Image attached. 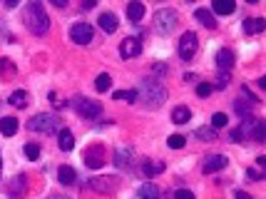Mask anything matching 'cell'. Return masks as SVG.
Here are the masks:
<instances>
[{"mask_svg":"<svg viewBox=\"0 0 266 199\" xmlns=\"http://www.w3.org/2000/svg\"><path fill=\"white\" fill-rule=\"evenodd\" d=\"M137 100H142V105L147 110H159L167 100V87L162 85L159 77L149 75L139 82V90H137Z\"/></svg>","mask_w":266,"mask_h":199,"instance_id":"cell-1","label":"cell"},{"mask_svg":"<svg viewBox=\"0 0 266 199\" xmlns=\"http://www.w3.org/2000/svg\"><path fill=\"white\" fill-rule=\"evenodd\" d=\"M23 20H25V28H28L33 35H45V33L50 30V18H48V13H45V5L38 3V0H35V3H28Z\"/></svg>","mask_w":266,"mask_h":199,"instance_id":"cell-2","label":"cell"},{"mask_svg":"<svg viewBox=\"0 0 266 199\" xmlns=\"http://www.w3.org/2000/svg\"><path fill=\"white\" fill-rule=\"evenodd\" d=\"M28 130H30V132H43V134H53V132L60 130V117H58V115L40 112V115H35V117L28 122Z\"/></svg>","mask_w":266,"mask_h":199,"instance_id":"cell-3","label":"cell"},{"mask_svg":"<svg viewBox=\"0 0 266 199\" xmlns=\"http://www.w3.org/2000/svg\"><path fill=\"white\" fill-rule=\"evenodd\" d=\"M241 132L244 139H254V142H264L266 139V125L259 117H246L241 120V127H236Z\"/></svg>","mask_w":266,"mask_h":199,"instance_id":"cell-4","label":"cell"},{"mask_svg":"<svg viewBox=\"0 0 266 199\" xmlns=\"http://www.w3.org/2000/svg\"><path fill=\"white\" fill-rule=\"evenodd\" d=\"M177 23H179V15H177V10H172V8H159V10L154 13V30L162 33V35L174 33Z\"/></svg>","mask_w":266,"mask_h":199,"instance_id":"cell-5","label":"cell"},{"mask_svg":"<svg viewBox=\"0 0 266 199\" xmlns=\"http://www.w3.org/2000/svg\"><path fill=\"white\" fill-rule=\"evenodd\" d=\"M72 107H75L77 115L85 117V120H97V117L102 115V105H100L97 100H90V97H75V100H72Z\"/></svg>","mask_w":266,"mask_h":199,"instance_id":"cell-6","label":"cell"},{"mask_svg":"<svg viewBox=\"0 0 266 199\" xmlns=\"http://www.w3.org/2000/svg\"><path fill=\"white\" fill-rule=\"evenodd\" d=\"M197 50H199V38H197V33L187 30V33L179 38V48H177V53H179V58H182L184 63H189V60H194Z\"/></svg>","mask_w":266,"mask_h":199,"instance_id":"cell-7","label":"cell"},{"mask_svg":"<svg viewBox=\"0 0 266 199\" xmlns=\"http://www.w3.org/2000/svg\"><path fill=\"white\" fill-rule=\"evenodd\" d=\"M82 162H85L90 169L105 167V164H107V152H105V147H102V144H90V147L85 149V154H82Z\"/></svg>","mask_w":266,"mask_h":199,"instance_id":"cell-8","label":"cell"},{"mask_svg":"<svg viewBox=\"0 0 266 199\" xmlns=\"http://www.w3.org/2000/svg\"><path fill=\"white\" fill-rule=\"evenodd\" d=\"M90 189H95L97 194H115L120 189V179L117 177H95L87 182Z\"/></svg>","mask_w":266,"mask_h":199,"instance_id":"cell-9","label":"cell"},{"mask_svg":"<svg viewBox=\"0 0 266 199\" xmlns=\"http://www.w3.org/2000/svg\"><path fill=\"white\" fill-rule=\"evenodd\" d=\"M70 38H72V43H77V45H90V43L95 40V30H92V25H87V23H75L72 30H70Z\"/></svg>","mask_w":266,"mask_h":199,"instance_id":"cell-10","label":"cell"},{"mask_svg":"<svg viewBox=\"0 0 266 199\" xmlns=\"http://www.w3.org/2000/svg\"><path fill=\"white\" fill-rule=\"evenodd\" d=\"M25 192H28V177L25 174H15L13 179H8V187H5L8 199H20Z\"/></svg>","mask_w":266,"mask_h":199,"instance_id":"cell-11","label":"cell"},{"mask_svg":"<svg viewBox=\"0 0 266 199\" xmlns=\"http://www.w3.org/2000/svg\"><path fill=\"white\" fill-rule=\"evenodd\" d=\"M112 162L117 164V169H134V149L132 147H120L115 152Z\"/></svg>","mask_w":266,"mask_h":199,"instance_id":"cell-12","label":"cell"},{"mask_svg":"<svg viewBox=\"0 0 266 199\" xmlns=\"http://www.w3.org/2000/svg\"><path fill=\"white\" fill-rule=\"evenodd\" d=\"M139 53H142V40H139V38H125V40L120 43V55H122L125 60L137 58Z\"/></svg>","mask_w":266,"mask_h":199,"instance_id":"cell-13","label":"cell"},{"mask_svg":"<svg viewBox=\"0 0 266 199\" xmlns=\"http://www.w3.org/2000/svg\"><path fill=\"white\" fill-rule=\"evenodd\" d=\"M226 157L224 154H209L206 159H204V174H214V172H221L224 167H226Z\"/></svg>","mask_w":266,"mask_h":199,"instance_id":"cell-14","label":"cell"},{"mask_svg":"<svg viewBox=\"0 0 266 199\" xmlns=\"http://www.w3.org/2000/svg\"><path fill=\"white\" fill-rule=\"evenodd\" d=\"M234 63H236V55L231 53V50H219L216 53V67H219V72H229L231 67H234Z\"/></svg>","mask_w":266,"mask_h":199,"instance_id":"cell-15","label":"cell"},{"mask_svg":"<svg viewBox=\"0 0 266 199\" xmlns=\"http://www.w3.org/2000/svg\"><path fill=\"white\" fill-rule=\"evenodd\" d=\"M97 25H100L105 33H115V30H117V25H120V20H117V15H115V13H110V10H107V13H102V15L97 18Z\"/></svg>","mask_w":266,"mask_h":199,"instance_id":"cell-16","label":"cell"},{"mask_svg":"<svg viewBox=\"0 0 266 199\" xmlns=\"http://www.w3.org/2000/svg\"><path fill=\"white\" fill-rule=\"evenodd\" d=\"M266 30V20L264 18H246L244 20V33L246 35H259Z\"/></svg>","mask_w":266,"mask_h":199,"instance_id":"cell-17","label":"cell"},{"mask_svg":"<svg viewBox=\"0 0 266 199\" xmlns=\"http://www.w3.org/2000/svg\"><path fill=\"white\" fill-rule=\"evenodd\" d=\"M194 18H197L204 28H209V30H214V28H216V18H214V13H211V10H206V8H197V10H194Z\"/></svg>","mask_w":266,"mask_h":199,"instance_id":"cell-18","label":"cell"},{"mask_svg":"<svg viewBox=\"0 0 266 199\" xmlns=\"http://www.w3.org/2000/svg\"><path fill=\"white\" fill-rule=\"evenodd\" d=\"M189 120H192V110L187 105H179V107L172 110V122L174 125H187Z\"/></svg>","mask_w":266,"mask_h":199,"instance_id":"cell-19","label":"cell"},{"mask_svg":"<svg viewBox=\"0 0 266 199\" xmlns=\"http://www.w3.org/2000/svg\"><path fill=\"white\" fill-rule=\"evenodd\" d=\"M58 179H60V184H65V187H70V184H75V182H77V172H75L72 167H67V164H63V167L58 169Z\"/></svg>","mask_w":266,"mask_h":199,"instance_id":"cell-20","label":"cell"},{"mask_svg":"<svg viewBox=\"0 0 266 199\" xmlns=\"http://www.w3.org/2000/svg\"><path fill=\"white\" fill-rule=\"evenodd\" d=\"M137 199H159V187L152 184V182H144L137 189Z\"/></svg>","mask_w":266,"mask_h":199,"instance_id":"cell-21","label":"cell"},{"mask_svg":"<svg viewBox=\"0 0 266 199\" xmlns=\"http://www.w3.org/2000/svg\"><path fill=\"white\" fill-rule=\"evenodd\" d=\"M234 0H214L211 3V13L214 15H229V13H234Z\"/></svg>","mask_w":266,"mask_h":199,"instance_id":"cell-22","label":"cell"},{"mask_svg":"<svg viewBox=\"0 0 266 199\" xmlns=\"http://www.w3.org/2000/svg\"><path fill=\"white\" fill-rule=\"evenodd\" d=\"M18 132V120L15 117H0V134L13 137Z\"/></svg>","mask_w":266,"mask_h":199,"instance_id":"cell-23","label":"cell"},{"mask_svg":"<svg viewBox=\"0 0 266 199\" xmlns=\"http://www.w3.org/2000/svg\"><path fill=\"white\" fill-rule=\"evenodd\" d=\"M142 18H144V5L137 3V0H134V3H130L127 5V20L130 23H139Z\"/></svg>","mask_w":266,"mask_h":199,"instance_id":"cell-24","label":"cell"},{"mask_svg":"<svg viewBox=\"0 0 266 199\" xmlns=\"http://www.w3.org/2000/svg\"><path fill=\"white\" fill-rule=\"evenodd\" d=\"M58 144H60L63 152H70V149L75 147V137H72V132H70V130H60V132H58Z\"/></svg>","mask_w":266,"mask_h":199,"instance_id":"cell-25","label":"cell"},{"mask_svg":"<svg viewBox=\"0 0 266 199\" xmlns=\"http://www.w3.org/2000/svg\"><path fill=\"white\" fill-rule=\"evenodd\" d=\"M159 172H164V162H152V159H144L142 162V174L149 179V177H154V174H159Z\"/></svg>","mask_w":266,"mask_h":199,"instance_id":"cell-26","label":"cell"},{"mask_svg":"<svg viewBox=\"0 0 266 199\" xmlns=\"http://www.w3.org/2000/svg\"><path fill=\"white\" fill-rule=\"evenodd\" d=\"M234 110H236V115H241V120L254 117V105L246 102V100H236V102H234Z\"/></svg>","mask_w":266,"mask_h":199,"instance_id":"cell-27","label":"cell"},{"mask_svg":"<svg viewBox=\"0 0 266 199\" xmlns=\"http://www.w3.org/2000/svg\"><path fill=\"white\" fill-rule=\"evenodd\" d=\"M112 97L120 100V102H130V105H134V102H137V90H117V92H112Z\"/></svg>","mask_w":266,"mask_h":199,"instance_id":"cell-28","label":"cell"},{"mask_svg":"<svg viewBox=\"0 0 266 199\" xmlns=\"http://www.w3.org/2000/svg\"><path fill=\"white\" fill-rule=\"evenodd\" d=\"M8 102H10L13 107H18V110H20V107H25V105H28V92H25V90H15V92L8 97Z\"/></svg>","mask_w":266,"mask_h":199,"instance_id":"cell-29","label":"cell"},{"mask_svg":"<svg viewBox=\"0 0 266 199\" xmlns=\"http://www.w3.org/2000/svg\"><path fill=\"white\" fill-rule=\"evenodd\" d=\"M112 87V77L107 75V72H102V75H97V82H95V90L97 92H107Z\"/></svg>","mask_w":266,"mask_h":199,"instance_id":"cell-30","label":"cell"},{"mask_svg":"<svg viewBox=\"0 0 266 199\" xmlns=\"http://www.w3.org/2000/svg\"><path fill=\"white\" fill-rule=\"evenodd\" d=\"M197 137L204 139V142H211V139H216V130H214V127H199V130H197Z\"/></svg>","mask_w":266,"mask_h":199,"instance_id":"cell-31","label":"cell"},{"mask_svg":"<svg viewBox=\"0 0 266 199\" xmlns=\"http://www.w3.org/2000/svg\"><path fill=\"white\" fill-rule=\"evenodd\" d=\"M167 144H169L172 149H182V147L187 144V137H184V134H172V137H167Z\"/></svg>","mask_w":266,"mask_h":199,"instance_id":"cell-32","label":"cell"},{"mask_svg":"<svg viewBox=\"0 0 266 199\" xmlns=\"http://www.w3.org/2000/svg\"><path fill=\"white\" fill-rule=\"evenodd\" d=\"M229 82H231V75H229V72H219V77H216V82H214L211 87H216V90H226Z\"/></svg>","mask_w":266,"mask_h":199,"instance_id":"cell-33","label":"cell"},{"mask_svg":"<svg viewBox=\"0 0 266 199\" xmlns=\"http://www.w3.org/2000/svg\"><path fill=\"white\" fill-rule=\"evenodd\" d=\"M226 122H229V120H226V115H224V112H216V115L211 117V127H214V130L226 127Z\"/></svg>","mask_w":266,"mask_h":199,"instance_id":"cell-34","label":"cell"},{"mask_svg":"<svg viewBox=\"0 0 266 199\" xmlns=\"http://www.w3.org/2000/svg\"><path fill=\"white\" fill-rule=\"evenodd\" d=\"M23 152H25L28 159H38V157H40V144H25Z\"/></svg>","mask_w":266,"mask_h":199,"instance_id":"cell-35","label":"cell"},{"mask_svg":"<svg viewBox=\"0 0 266 199\" xmlns=\"http://www.w3.org/2000/svg\"><path fill=\"white\" fill-rule=\"evenodd\" d=\"M211 90H214V87H211L209 82H199V85H197V95H199V97H209Z\"/></svg>","mask_w":266,"mask_h":199,"instance_id":"cell-36","label":"cell"},{"mask_svg":"<svg viewBox=\"0 0 266 199\" xmlns=\"http://www.w3.org/2000/svg\"><path fill=\"white\" fill-rule=\"evenodd\" d=\"M174 199H197V197H194V192H189V189H177V192H174Z\"/></svg>","mask_w":266,"mask_h":199,"instance_id":"cell-37","label":"cell"},{"mask_svg":"<svg viewBox=\"0 0 266 199\" xmlns=\"http://www.w3.org/2000/svg\"><path fill=\"white\" fill-rule=\"evenodd\" d=\"M246 177H249L251 182H259V179H264V174H261L259 169H246Z\"/></svg>","mask_w":266,"mask_h":199,"instance_id":"cell-38","label":"cell"},{"mask_svg":"<svg viewBox=\"0 0 266 199\" xmlns=\"http://www.w3.org/2000/svg\"><path fill=\"white\" fill-rule=\"evenodd\" d=\"M229 139H231V142H244V137H241L239 130H231V132H229Z\"/></svg>","mask_w":266,"mask_h":199,"instance_id":"cell-39","label":"cell"},{"mask_svg":"<svg viewBox=\"0 0 266 199\" xmlns=\"http://www.w3.org/2000/svg\"><path fill=\"white\" fill-rule=\"evenodd\" d=\"M234 197H236V199H254L251 194H246V192H241V189H236V192H234Z\"/></svg>","mask_w":266,"mask_h":199,"instance_id":"cell-40","label":"cell"},{"mask_svg":"<svg viewBox=\"0 0 266 199\" xmlns=\"http://www.w3.org/2000/svg\"><path fill=\"white\" fill-rule=\"evenodd\" d=\"M154 72H169V67L162 65V63H157V65H154Z\"/></svg>","mask_w":266,"mask_h":199,"instance_id":"cell-41","label":"cell"},{"mask_svg":"<svg viewBox=\"0 0 266 199\" xmlns=\"http://www.w3.org/2000/svg\"><path fill=\"white\" fill-rule=\"evenodd\" d=\"M53 5H55V8H65L67 0H53Z\"/></svg>","mask_w":266,"mask_h":199,"instance_id":"cell-42","label":"cell"},{"mask_svg":"<svg viewBox=\"0 0 266 199\" xmlns=\"http://www.w3.org/2000/svg\"><path fill=\"white\" fill-rule=\"evenodd\" d=\"M194 80H197L194 72H187V75H184V82H194Z\"/></svg>","mask_w":266,"mask_h":199,"instance_id":"cell-43","label":"cell"},{"mask_svg":"<svg viewBox=\"0 0 266 199\" xmlns=\"http://www.w3.org/2000/svg\"><path fill=\"white\" fill-rule=\"evenodd\" d=\"M82 8H85V10H90V8H95V0H85V3H82Z\"/></svg>","mask_w":266,"mask_h":199,"instance_id":"cell-44","label":"cell"},{"mask_svg":"<svg viewBox=\"0 0 266 199\" xmlns=\"http://www.w3.org/2000/svg\"><path fill=\"white\" fill-rule=\"evenodd\" d=\"M256 164H259V167H264V164H266V157H264V154H261V157H256Z\"/></svg>","mask_w":266,"mask_h":199,"instance_id":"cell-45","label":"cell"},{"mask_svg":"<svg viewBox=\"0 0 266 199\" xmlns=\"http://www.w3.org/2000/svg\"><path fill=\"white\" fill-rule=\"evenodd\" d=\"M48 199H67V197H63V194H53V197H48Z\"/></svg>","mask_w":266,"mask_h":199,"instance_id":"cell-46","label":"cell"},{"mask_svg":"<svg viewBox=\"0 0 266 199\" xmlns=\"http://www.w3.org/2000/svg\"><path fill=\"white\" fill-rule=\"evenodd\" d=\"M0 169H3V159H0Z\"/></svg>","mask_w":266,"mask_h":199,"instance_id":"cell-47","label":"cell"}]
</instances>
